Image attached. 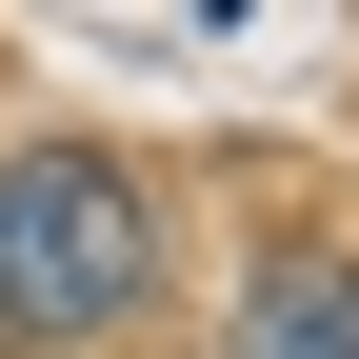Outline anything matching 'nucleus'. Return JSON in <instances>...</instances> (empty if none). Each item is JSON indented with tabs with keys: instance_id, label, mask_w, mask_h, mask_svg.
Returning <instances> with one entry per match:
<instances>
[{
	"instance_id": "nucleus-1",
	"label": "nucleus",
	"mask_w": 359,
	"mask_h": 359,
	"mask_svg": "<svg viewBox=\"0 0 359 359\" xmlns=\"http://www.w3.org/2000/svg\"><path fill=\"white\" fill-rule=\"evenodd\" d=\"M160 299V200L120 180L100 140H40V160H0V339H120Z\"/></svg>"
},
{
	"instance_id": "nucleus-2",
	"label": "nucleus",
	"mask_w": 359,
	"mask_h": 359,
	"mask_svg": "<svg viewBox=\"0 0 359 359\" xmlns=\"http://www.w3.org/2000/svg\"><path fill=\"white\" fill-rule=\"evenodd\" d=\"M240 359H359V259H259V299H240Z\"/></svg>"
}]
</instances>
